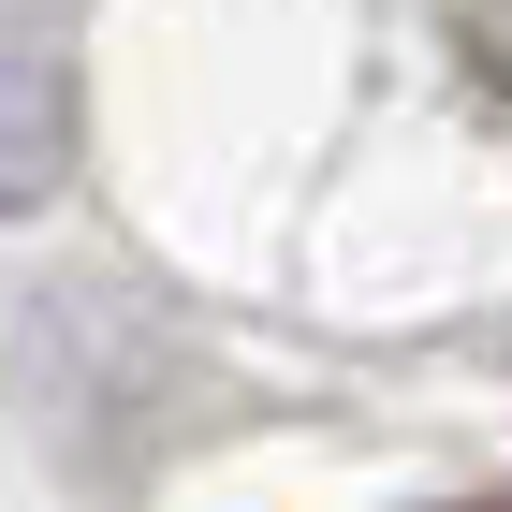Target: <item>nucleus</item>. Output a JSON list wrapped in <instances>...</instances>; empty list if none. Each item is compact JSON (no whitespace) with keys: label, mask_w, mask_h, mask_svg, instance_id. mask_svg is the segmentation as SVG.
Returning a JSON list of instances; mask_svg holds the SVG:
<instances>
[{"label":"nucleus","mask_w":512,"mask_h":512,"mask_svg":"<svg viewBox=\"0 0 512 512\" xmlns=\"http://www.w3.org/2000/svg\"><path fill=\"white\" fill-rule=\"evenodd\" d=\"M59 176V59H15L0 44V220Z\"/></svg>","instance_id":"obj_1"},{"label":"nucleus","mask_w":512,"mask_h":512,"mask_svg":"<svg viewBox=\"0 0 512 512\" xmlns=\"http://www.w3.org/2000/svg\"><path fill=\"white\" fill-rule=\"evenodd\" d=\"M439 30H454V59H469V88L512 103V0H439Z\"/></svg>","instance_id":"obj_2"},{"label":"nucleus","mask_w":512,"mask_h":512,"mask_svg":"<svg viewBox=\"0 0 512 512\" xmlns=\"http://www.w3.org/2000/svg\"><path fill=\"white\" fill-rule=\"evenodd\" d=\"M469 512H512V498H469Z\"/></svg>","instance_id":"obj_3"}]
</instances>
